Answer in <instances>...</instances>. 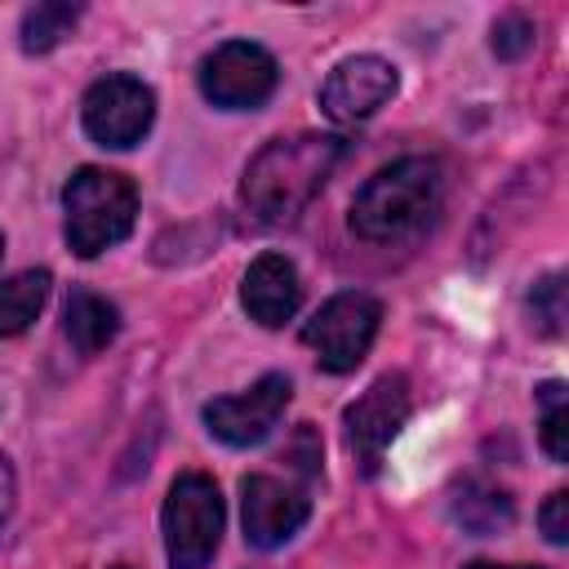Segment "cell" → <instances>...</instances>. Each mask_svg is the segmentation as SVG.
<instances>
[{"instance_id":"5b68a950","label":"cell","mask_w":569,"mask_h":569,"mask_svg":"<svg viewBox=\"0 0 569 569\" xmlns=\"http://www.w3.org/2000/svg\"><path fill=\"white\" fill-rule=\"evenodd\" d=\"M378 325H382V302L360 293V289H347V293H333L307 325H302V342L311 347L316 365L329 369V373H351L373 338H378Z\"/></svg>"},{"instance_id":"8992f818","label":"cell","mask_w":569,"mask_h":569,"mask_svg":"<svg viewBox=\"0 0 569 569\" xmlns=\"http://www.w3.org/2000/svg\"><path fill=\"white\" fill-rule=\"evenodd\" d=\"M413 396H409V378L405 373H382L373 378L342 413L347 427V449L360 467V476H378L382 458L391 449V440L400 436V427L409 422Z\"/></svg>"},{"instance_id":"d6986e66","label":"cell","mask_w":569,"mask_h":569,"mask_svg":"<svg viewBox=\"0 0 569 569\" xmlns=\"http://www.w3.org/2000/svg\"><path fill=\"white\" fill-rule=\"evenodd\" d=\"M533 40H538L533 22H529L525 13H507V18H498V22H493L489 49H493L502 62H516V58H525V53L533 49Z\"/></svg>"},{"instance_id":"ffe728a7","label":"cell","mask_w":569,"mask_h":569,"mask_svg":"<svg viewBox=\"0 0 569 569\" xmlns=\"http://www.w3.org/2000/svg\"><path fill=\"white\" fill-rule=\"evenodd\" d=\"M538 525H542V538H547L551 547H565V542H569V493H565V489L547 493V502H542V511H538Z\"/></svg>"},{"instance_id":"7a4b0ae2","label":"cell","mask_w":569,"mask_h":569,"mask_svg":"<svg viewBox=\"0 0 569 569\" xmlns=\"http://www.w3.org/2000/svg\"><path fill=\"white\" fill-rule=\"evenodd\" d=\"M445 204V169L436 156L382 164L351 200V231L369 244H396L436 222Z\"/></svg>"},{"instance_id":"52a82bcc","label":"cell","mask_w":569,"mask_h":569,"mask_svg":"<svg viewBox=\"0 0 569 569\" xmlns=\"http://www.w3.org/2000/svg\"><path fill=\"white\" fill-rule=\"evenodd\" d=\"M196 84L222 111H253V107H262L276 93L280 67L253 40H222L213 53L200 58Z\"/></svg>"},{"instance_id":"e0dca14e","label":"cell","mask_w":569,"mask_h":569,"mask_svg":"<svg viewBox=\"0 0 569 569\" xmlns=\"http://www.w3.org/2000/svg\"><path fill=\"white\" fill-rule=\"evenodd\" d=\"M542 400V422H538V440L547 449L551 462L569 458V405H565V382H547L538 391Z\"/></svg>"},{"instance_id":"3957f363","label":"cell","mask_w":569,"mask_h":569,"mask_svg":"<svg viewBox=\"0 0 569 569\" xmlns=\"http://www.w3.org/2000/svg\"><path fill=\"white\" fill-rule=\"evenodd\" d=\"M62 209H67V222H62L67 249L76 258H98L102 249L120 244L133 231L138 187L116 169L80 164L62 187Z\"/></svg>"},{"instance_id":"2e32d148","label":"cell","mask_w":569,"mask_h":569,"mask_svg":"<svg viewBox=\"0 0 569 569\" xmlns=\"http://www.w3.org/2000/svg\"><path fill=\"white\" fill-rule=\"evenodd\" d=\"M80 4H67V0H44V4H31L27 13H22V27H18V36H22V49L27 53H49V49H58L62 44V36H71V27L80 22Z\"/></svg>"},{"instance_id":"ba28073f","label":"cell","mask_w":569,"mask_h":569,"mask_svg":"<svg viewBox=\"0 0 569 569\" xmlns=\"http://www.w3.org/2000/svg\"><path fill=\"white\" fill-rule=\"evenodd\" d=\"M80 120L98 147L124 151L147 138V129L156 120V89L129 71H111L84 89Z\"/></svg>"},{"instance_id":"44dd1931","label":"cell","mask_w":569,"mask_h":569,"mask_svg":"<svg viewBox=\"0 0 569 569\" xmlns=\"http://www.w3.org/2000/svg\"><path fill=\"white\" fill-rule=\"evenodd\" d=\"M9 511H13V471H9V458L0 453V525Z\"/></svg>"},{"instance_id":"ac0fdd59","label":"cell","mask_w":569,"mask_h":569,"mask_svg":"<svg viewBox=\"0 0 569 569\" xmlns=\"http://www.w3.org/2000/svg\"><path fill=\"white\" fill-rule=\"evenodd\" d=\"M529 311H533V325H538L547 338H560V333H565V276H560V271L542 276V280L529 289Z\"/></svg>"},{"instance_id":"603a6c76","label":"cell","mask_w":569,"mask_h":569,"mask_svg":"<svg viewBox=\"0 0 569 569\" xmlns=\"http://www.w3.org/2000/svg\"><path fill=\"white\" fill-rule=\"evenodd\" d=\"M0 258H4V231H0Z\"/></svg>"},{"instance_id":"7c38bea8","label":"cell","mask_w":569,"mask_h":569,"mask_svg":"<svg viewBox=\"0 0 569 569\" xmlns=\"http://www.w3.org/2000/svg\"><path fill=\"white\" fill-rule=\"evenodd\" d=\"M240 302H244L249 320H258L267 329H280L302 302L298 267L284 253H258L249 262V271L240 276Z\"/></svg>"},{"instance_id":"277c9868","label":"cell","mask_w":569,"mask_h":569,"mask_svg":"<svg viewBox=\"0 0 569 569\" xmlns=\"http://www.w3.org/2000/svg\"><path fill=\"white\" fill-rule=\"evenodd\" d=\"M222 493L213 476L204 471H182L160 507V529H164V556L169 569H204L218 551L222 538Z\"/></svg>"},{"instance_id":"cb8c5ba5","label":"cell","mask_w":569,"mask_h":569,"mask_svg":"<svg viewBox=\"0 0 569 569\" xmlns=\"http://www.w3.org/2000/svg\"><path fill=\"white\" fill-rule=\"evenodd\" d=\"M111 569H129V565H111Z\"/></svg>"},{"instance_id":"8fae6325","label":"cell","mask_w":569,"mask_h":569,"mask_svg":"<svg viewBox=\"0 0 569 569\" xmlns=\"http://www.w3.org/2000/svg\"><path fill=\"white\" fill-rule=\"evenodd\" d=\"M396 93V67L378 53H356L342 58L325 84H320V111L333 124H360L369 120L378 107H387Z\"/></svg>"},{"instance_id":"9c48e42d","label":"cell","mask_w":569,"mask_h":569,"mask_svg":"<svg viewBox=\"0 0 569 569\" xmlns=\"http://www.w3.org/2000/svg\"><path fill=\"white\" fill-rule=\"evenodd\" d=\"M289 396H293V387H289L284 373H262L249 391L209 400V405L200 409V418H204L209 436H218L222 445L249 449V445H262V440L276 431V422H280Z\"/></svg>"},{"instance_id":"9a60e30c","label":"cell","mask_w":569,"mask_h":569,"mask_svg":"<svg viewBox=\"0 0 569 569\" xmlns=\"http://www.w3.org/2000/svg\"><path fill=\"white\" fill-rule=\"evenodd\" d=\"M49 284H53V276L44 267L0 280V338H18L40 316V307L49 302Z\"/></svg>"},{"instance_id":"5bb4252c","label":"cell","mask_w":569,"mask_h":569,"mask_svg":"<svg viewBox=\"0 0 569 569\" xmlns=\"http://www.w3.org/2000/svg\"><path fill=\"white\" fill-rule=\"evenodd\" d=\"M449 516L462 533H476V538H489L498 529H511L516 520V502L493 489V485H480V480H462L449 498Z\"/></svg>"},{"instance_id":"6da1fadb","label":"cell","mask_w":569,"mask_h":569,"mask_svg":"<svg viewBox=\"0 0 569 569\" xmlns=\"http://www.w3.org/2000/svg\"><path fill=\"white\" fill-rule=\"evenodd\" d=\"M347 142L338 133H289V138H271L240 178V200L244 209L267 222H293L333 178L338 160H342Z\"/></svg>"},{"instance_id":"30bf717a","label":"cell","mask_w":569,"mask_h":569,"mask_svg":"<svg viewBox=\"0 0 569 569\" xmlns=\"http://www.w3.org/2000/svg\"><path fill=\"white\" fill-rule=\"evenodd\" d=\"M311 516L307 489L280 480V476H244L240 480V520H244V542L258 551L284 547Z\"/></svg>"},{"instance_id":"4fadbf2b","label":"cell","mask_w":569,"mask_h":569,"mask_svg":"<svg viewBox=\"0 0 569 569\" xmlns=\"http://www.w3.org/2000/svg\"><path fill=\"white\" fill-rule=\"evenodd\" d=\"M62 329H67V338H71V347L80 356H98L102 347L116 342L120 311H116V302H107L93 289H71L67 293V307H62Z\"/></svg>"},{"instance_id":"7402d4cb","label":"cell","mask_w":569,"mask_h":569,"mask_svg":"<svg viewBox=\"0 0 569 569\" xmlns=\"http://www.w3.org/2000/svg\"><path fill=\"white\" fill-rule=\"evenodd\" d=\"M467 569H542V565H493V560H476Z\"/></svg>"}]
</instances>
